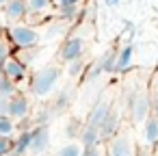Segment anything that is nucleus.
<instances>
[{"instance_id":"nucleus-3","label":"nucleus","mask_w":158,"mask_h":156,"mask_svg":"<svg viewBox=\"0 0 158 156\" xmlns=\"http://www.w3.org/2000/svg\"><path fill=\"white\" fill-rule=\"evenodd\" d=\"M7 37H9V44L20 48V50H26V48H35L39 41H41V33L39 28L31 26V24H22V22H15L7 28Z\"/></svg>"},{"instance_id":"nucleus-24","label":"nucleus","mask_w":158,"mask_h":156,"mask_svg":"<svg viewBox=\"0 0 158 156\" xmlns=\"http://www.w3.org/2000/svg\"><path fill=\"white\" fill-rule=\"evenodd\" d=\"M0 115H9V98L0 95Z\"/></svg>"},{"instance_id":"nucleus-23","label":"nucleus","mask_w":158,"mask_h":156,"mask_svg":"<svg viewBox=\"0 0 158 156\" xmlns=\"http://www.w3.org/2000/svg\"><path fill=\"white\" fill-rule=\"evenodd\" d=\"M9 54H11V44L7 39H0V63H2Z\"/></svg>"},{"instance_id":"nucleus-21","label":"nucleus","mask_w":158,"mask_h":156,"mask_svg":"<svg viewBox=\"0 0 158 156\" xmlns=\"http://www.w3.org/2000/svg\"><path fill=\"white\" fill-rule=\"evenodd\" d=\"M13 150V137H0V156H9Z\"/></svg>"},{"instance_id":"nucleus-6","label":"nucleus","mask_w":158,"mask_h":156,"mask_svg":"<svg viewBox=\"0 0 158 156\" xmlns=\"http://www.w3.org/2000/svg\"><path fill=\"white\" fill-rule=\"evenodd\" d=\"M31 115V100L24 93H15L9 98V117L15 121H24Z\"/></svg>"},{"instance_id":"nucleus-28","label":"nucleus","mask_w":158,"mask_h":156,"mask_svg":"<svg viewBox=\"0 0 158 156\" xmlns=\"http://www.w3.org/2000/svg\"><path fill=\"white\" fill-rule=\"evenodd\" d=\"M5 2H7V0H0V7H2V5H5Z\"/></svg>"},{"instance_id":"nucleus-18","label":"nucleus","mask_w":158,"mask_h":156,"mask_svg":"<svg viewBox=\"0 0 158 156\" xmlns=\"http://www.w3.org/2000/svg\"><path fill=\"white\" fill-rule=\"evenodd\" d=\"M15 93H18V87H15L13 80H9V78H2V80H0V95L11 98V95H15Z\"/></svg>"},{"instance_id":"nucleus-17","label":"nucleus","mask_w":158,"mask_h":156,"mask_svg":"<svg viewBox=\"0 0 158 156\" xmlns=\"http://www.w3.org/2000/svg\"><path fill=\"white\" fill-rule=\"evenodd\" d=\"M82 152H85V147L80 141H69L56 152V156H82Z\"/></svg>"},{"instance_id":"nucleus-15","label":"nucleus","mask_w":158,"mask_h":156,"mask_svg":"<svg viewBox=\"0 0 158 156\" xmlns=\"http://www.w3.org/2000/svg\"><path fill=\"white\" fill-rule=\"evenodd\" d=\"M31 134H33V130H26V132H22L18 139H13V150H11V154L24 156V154L28 152V147H31Z\"/></svg>"},{"instance_id":"nucleus-19","label":"nucleus","mask_w":158,"mask_h":156,"mask_svg":"<svg viewBox=\"0 0 158 156\" xmlns=\"http://www.w3.org/2000/svg\"><path fill=\"white\" fill-rule=\"evenodd\" d=\"M82 67H85V63H82V57H80V59H74V61H69V63H67V76H69V78H76V76H80Z\"/></svg>"},{"instance_id":"nucleus-20","label":"nucleus","mask_w":158,"mask_h":156,"mask_svg":"<svg viewBox=\"0 0 158 156\" xmlns=\"http://www.w3.org/2000/svg\"><path fill=\"white\" fill-rule=\"evenodd\" d=\"M82 156H106V147H104L102 141H100V143H95V145H91V147H85Z\"/></svg>"},{"instance_id":"nucleus-16","label":"nucleus","mask_w":158,"mask_h":156,"mask_svg":"<svg viewBox=\"0 0 158 156\" xmlns=\"http://www.w3.org/2000/svg\"><path fill=\"white\" fill-rule=\"evenodd\" d=\"M18 132V121L11 119L9 115H0V137H15Z\"/></svg>"},{"instance_id":"nucleus-11","label":"nucleus","mask_w":158,"mask_h":156,"mask_svg":"<svg viewBox=\"0 0 158 156\" xmlns=\"http://www.w3.org/2000/svg\"><path fill=\"white\" fill-rule=\"evenodd\" d=\"M132 57H134V48L128 44L123 46L119 52H115V63H113V72H126L132 63Z\"/></svg>"},{"instance_id":"nucleus-29","label":"nucleus","mask_w":158,"mask_h":156,"mask_svg":"<svg viewBox=\"0 0 158 156\" xmlns=\"http://www.w3.org/2000/svg\"><path fill=\"white\" fill-rule=\"evenodd\" d=\"M2 78H5V76H2V70H0V80H2Z\"/></svg>"},{"instance_id":"nucleus-5","label":"nucleus","mask_w":158,"mask_h":156,"mask_svg":"<svg viewBox=\"0 0 158 156\" xmlns=\"http://www.w3.org/2000/svg\"><path fill=\"white\" fill-rule=\"evenodd\" d=\"M0 70H2V76H5V78L13 80L15 85H18L20 80H24L26 74H28V65H24V63H22L18 57H13V54H9L2 63H0Z\"/></svg>"},{"instance_id":"nucleus-22","label":"nucleus","mask_w":158,"mask_h":156,"mask_svg":"<svg viewBox=\"0 0 158 156\" xmlns=\"http://www.w3.org/2000/svg\"><path fill=\"white\" fill-rule=\"evenodd\" d=\"M85 0H52V5L56 9H63V7H80Z\"/></svg>"},{"instance_id":"nucleus-14","label":"nucleus","mask_w":158,"mask_h":156,"mask_svg":"<svg viewBox=\"0 0 158 156\" xmlns=\"http://www.w3.org/2000/svg\"><path fill=\"white\" fill-rule=\"evenodd\" d=\"M26 2V18L28 15H41V13H48L54 5L52 0H24Z\"/></svg>"},{"instance_id":"nucleus-9","label":"nucleus","mask_w":158,"mask_h":156,"mask_svg":"<svg viewBox=\"0 0 158 156\" xmlns=\"http://www.w3.org/2000/svg\"><path fill=\"white\" fill-rule=\"evenodd\" d=\"M2 13H5V18L11 24L22 22L26 18V2L24 0H7V2L2 5Z\"/></svg>"},{"instance_id":"nucleus-25","label":"nucleus","mask_w":158,"mask_h":156,"mask_svg":"<svg viewBox=\"0 0 158 156\" xmlns=\"http://www.w3.org/2000/svg\"><path fill=\"white\" fill-rule=\"evenodd\" d=\"M152 106H154V113L158 115V89H156V93H154V100H152Z\"/></svg>"},{"instance_id":"nucleus-2","label":"nucleus","mask_w":158,"mask_h":156,"mask_svg":"<svg viewBox=\"0 0 158 156\" xmlns=\"http://www.w3.org/2000/svg\"><path fill=\"white\" fill-rule=\"evenodd\" d=\"M106 156H139V147H136V141L132 137L130 130L121 128V130H115L108 141H106Z\"/></svg>"},{"instance_id":"nucleus-13","label":"nucleus","mask_w":158,"mask_h":156,"mask_svg":"<svg viewBox=\"0 0 158 156\" xmlns=\"http://www.w3.org/2000/svg\"><path fill=\"white\" fill-rule=\"evenodd\" d=\"M78 141L82 143V147H91V145L100 143V141H102V137H100V128L85 124V126L80 128V132H78Z\"/></svg>"},{"instance_id":"nucleus-12","label":"nucleus","mask_w":158,"mask_h":156,"mask_svg":"<svg viewBox=\"0 0 158 156\" xmlns=\"http://www.w3.org/2000/svg\"><path fill=\"white\" fill-rule=\"evenodd\" d=\"M108 111H110V102L108 100H100L95 106H93V111H91V115H89V126H95V128H100L102 126V121L106 119V115H108Z\"/></svg>"},{"instance_id":"nucleus-26","label":"nucleus","mask_w":158,"mask_h":156,"mask_svg":"<svg viewBox=\"0 0 158 156\" xmlns=\"http://www.w3.org/2000/svg\"><path fill=\"white\" fill-rule=\"evenodd\" d=\"M104 2H106V7H119L121 0H104Z\"/></svg>"},{"instance_id":"nucleus-8","label":"nucleus","mask_w":158,"mask_h":156,"mask_svg":"<svg viewBox=\"0 0 158 156\" xmlns=\"http://www.w3.org/2000/svg\"><path fill=\"white\" fill-rule=\"evenodd\" d=\"M149 108H152L149 95L139 93V95L132 100V104H130V115H132V119H134L136 124H143V119L149 115Z\"/></svg>"},{"instance_id":"nucleus-4","label":"nucleus","mask_w":158,"mask_h":156,"mask_svg":"<svg viewBox=\"0 0 158 156\" xmlns=\"http://www.w3.org/2000/svg\"><path fill=\"white\" fill-rule=\"evenodd\" d=\"M85 54V37L82 35H72L63 41L61 50H59V57L63 63H69L74 59H80Z\"/></svg>"},{"instance_id":"nucleus-1","label":"nucleus","mask_w":158,"mask_h":156,"mask_svg":"<svg viewBox=\"0 0 158 156\" xmlns=\"http://www.w3.org/2000/svg\"><path fill=\"white\" fill-rule=\"evenodd\" d=\"M61 78V65H46L41 70H37L31 78V91L37 98H46L54 91L56 82Z\"/></svg>"},{"instance_id":"nucleus-10","label":"nucleus","mask_w":158,"mask_h":156,"mask_svg":"<svg viewBox=\"0 0 158 156\" xmlns=\"http://www.w3.org/2000/svg\"><path fill=\"white\" fill-rule=\"evenodd\" d=\"M143 139H145V145H154L158 141V115L156 113L143 119Z\"/></svg>"},{"instance_id":"nucleus-27","label":"nucleus","mask_w":158,"mask_h":156,"mask_svg":"<svg viewBox=\"0 0 158 156\" xmlns=\"http://www.w3.org/2000/svg\"><path fill=\"white\" fill-rule=\"evenodd\" d=\"M152 156H158V141L152 145Z\"/></svg>"},{"instance_id":"nucleus-7","label":"nucleus","mask_w":158,"mask_h":156,"mask_svg":"<svg viewBox=\"0 0 158 156\" xmlns=\"http://www.w3.org/2000/svg\"><path fill=\"white\" fill-rule=\"evenodd\" d=\"M48 145H50V130H48V126H37L33 130V134H31L28 152L31 154H41V152L48 150Z\"/></svg>"}]
</instances>
